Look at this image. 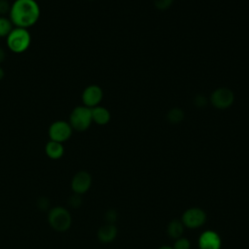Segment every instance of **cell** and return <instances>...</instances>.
I'll use <instances>...</instances> for the list:
<instances>
[{
    "label": "cell",
    "mask_w": 249,
    "mask_h": 249,
    "mask_svg": "<svg viewBox=\"0 0 249 249\" xmlns=\"http://www.w3.org/2000/svg\"><path fill=\"white\" fill-rule=\"evenodd\" d=\"M40 18V7L35 0H16L11 4L9 18L15 27L28 28Z\"/></svg>",
    "instance_id": "obj_1"
},
{
    "label": "cell",
    "mask_w": 249,
    "mask_h": 249,
    "mask_svg": "<svg viewBox=\"0 0 249 249\" xmlns=\"http://www.w3.org/2000/svg\"><path fill=\"white\" fill-rule=\"evenodd\" d=\"M8 49L15 53H24L31 44V35L26 28L14 27L6 37Z\"/></svg>",
    "instance_id": "obj_2"
},
{
    "label": "cell",
    "mask_w": 249,
    "mask_h": 249,
    "mask_svg": "<svg viewBox=\"0 0 249 249\" xmlns=\"http://www.w3.org/2000/svg\"><path fill=\"white\" fill-rule=\"evenodd\" d=\"M68 123L70 124L73 130H76V131L87 130L92 123L91 109L85 105L75 107L70 113Z\"/></svg>",
    "instance_id": "obj_3"
},
{
    "label": "cell",
    "mask_w": 249,
    "mask_h": 249,
    "mask_svg": "<svg viewBox=\"0 0 249 249\" xmlns=\"http://www.w3.org/2000/svg\"><path fill=\"white\" fill-rule=\"evenodd\" d=\"M48 221L50 226L57 231H67L72 224V218L70 212L61 206H56L50 210L48 215Z\"/></svg>",
    "instance_id": "obj_4"
},
{
    "label": "cell",
    "mask_w": 249,
    "mask_h": 249,
    "mask_svg": "<svg viewBox=\"0 0 249 249\" xmlns=\"http://www.w3.org/2000/svg\"><path fill=\"white\" fill-rule=\"evenodd\" d=\"M234 101V94L229 88H218L210 95V103L217 109H228Z\"/></svg>",
    "instance_id": "obj_5"
},
{
    "label": "cell",
    "mask_w": 249,
    "mask_h": 249,
    "mask_svg": "<svg viewBox=\"0 0 249 249\" xmlns=\"http://www.w3.org/2000/svg\"><path fill=\"white\" fill-rule=\"evenodd\" d=\"M72 127L66 121H55L49 127L50 140L63 143L72 135Z\"/></svg>",
    "instance_id": "obj_6"
},
{
    "label": "cell",
    "mask_w": 249,
    "mask_h": 249,
    "mask_svg": "<svg viewBox=\"0 0 249 249\" xmlns=\"http://www.w3.org/2000/svg\"><path fill=\"white\" fill-rule=\"evenodd\" d=\"M181 221L184 227L189 229H197L205 223L206 214L202 209L198 207H192L183 213Z\"/></svg>",
    "instance_id": "obj_7"
},
{
    "label": "cell",
    "mask_w": 249,
    "mask_h": 249,
    "mask_svg": "<svg viewBox=\"0 0 249 249\" xmlns=\"http://www.w3.org/2000/svg\"><path fill=\"white\" fill-rule=\"evenodd\" d=\"M103 98V90L97 85L88 86L82 93L83 104L89 108L98 106Z\"/></svg>",
    "instance_id": "obj_8"
},
{
    "label": "cell",
    "mask_w": 249,
    "mask_h": 249,
    "mask_svg": "<svg viewBox=\"0 0 249 249\" xmlns=\"http://www.w3.org/2000/svg\"><path fill=\"white\" fill-rule=\"evenodd\" d=\"M91 185V176L89 172L82 170L77 172L71 181V189L74 194L83 195L89 191Z\"/></svg>",
    "instance_id": "obj_9"
},
{
    "label": "cell",
    "mask_w": 249,
    "mask_h": 249,
    "mask_svg": "<svg viewBox=\"0 0 249 249\" xmlns=\"http://www.w3.org/2000/svg\"><path fill=\"white\" fill-rule=\"evenodd\" d=\"M222 239L220 235L211 230L203 231L198 237L199 249H221Z\"/></svg>",
    "instance_id": "obj_10"
},
{
    "label": "cell",
    "mask_w": 249,
    "mask_h": 249,
    "mask_svg": "<svg viewBox=\"0 0 249 249\" xmlns=\"http://www.w3.org/2000/svg\"><path fill=\"white\" fill-rule=\"evenodd\" d=\"M91 109V119L92 123H95L99 125L107 124L111 120V114L109 110L102 106H95Z\"/></svg>",
    "instance_id": "obj_11"
},
{
    "label": "cell",
    "mask_w": 249,
    "mask_h": 249,
    "mask_svg": "<svg viewBox=\"0 0 249 249\" xmlns=\"http://www.w3.org/2000/svg\"><path fill=\"white\" fill-rule=\"evenodd\" d=\"M117 233V228L113 224H107L99 228L97 231V238L102 243H110L116 238Z\"/></svg>",
    "instance_id": "obj_12"
},
{
    "label": "cell",
    "mask_w": 249,
    "mask_h": 249,
    "mask_svg": "<svg viewBox=\"0 0 249 249\" xmlns=\"http://www.w3.org/2000/svg\"><path fill=\"white\" fill-rule=\"evenodd\" d=\"M46 155L52 160H58L64 154V147L62 143L50 140L45 146Z\"/></svg>",
    "instance_id": "obj_13"
},
{
    "label": "cell",
    "mask_w": 249,
    "mask_h": 249,
    "mask_svg": "<svg viewBox=\"0 0 249 249\" xmlns=\"http://www.w3.org/2000/svg\"><path fill=\"white\" fill-rule=\"evenodd\" d=\"M184 231V225L180 220H172L167 226V234L174 239H177L182 236Z\"/></svg>",
    "instance_id": "obj_14"
},
{
    "label": "cell",
    "mask_w": 249,
    "mask_h": 249,
    "mask_svg": "<svg viewBox=\"0 0 249 249\" xmlns=\"http://www.w3.org/2000/svg\"><path fill=\"white\" fill-rule=\"evenodd\" d=\"M184 111L178 107H174L170 109L166 115L167 120L171 124H179L184 119Z\"/></svg>",
    "instance_id": "obj_15"
},
{
    "label": "cell",
    "mask_w": 249,
    "mask_h": 249,
    "mask_svg": "<svg viewBox=\"0 0 249 249\" xmlns=\"http://www.w3.org/2000/svg\"><path fill=\"white\" fill-rule=\"evenodd\" d=\"M13 28L14 24L9 18L0 17V38L7 37Z\"/></svg>",
    "instance_id": "obj_16"
},
{
    "label": "cell",
    "mask_w": 249,
    "mask_h": 249,
    "mask_svg": "<svg viewBox=\"0 0 249 249\" xmlns=\"http://www.w3.org/2000/svg\"><path fill=\"white\" fill-rule=\"evenodd\" d=\"M190 247H191V243H190L189 239L181 236L176 239L173 249H190Z\"/></svg>",
    "instance_id": "obj_17"
},
{
    "label": "cell",
    "mask_w": 249,
    "mask_h": 249,
    "mask_svg": "<svg viewBox=\"0 0 249 249\" xmlns=\"http://www.w3.org/2000/svg\"><path fill=\"white\" fill-rule=\"evenodd\" d=\"M174 0H153L154 6L160 11L167 10L173 3Z\"/></svg>",
    "instance_id": "obj_18"
},
{
    "label": "cell",
    "mask_w": 249,
    "mask_h": 249,
    "mask_svg": "<svg viewBox=\"0 0 249 249\" xmlns=\"http://www.w3.org/2000/svg\"><path fill=\"white\" fill-rule=\"evenodd\" d=\"M11 4L8 0H0V17H5L6 14L10 13Z\"/></svg>",
    "instance_id": "obj_19"
},
{
    "label": "cell",
    "mask_w": 249,
    "mask_h": 249,
    "mask_svg": "<svg viewBox=\"0 0 249 249\" xmlns=\"http://www.w3.org/2000/svg\"><path fill=\"white\" fill-rule=\"evenodd\" d=\"M117 217L118 214L114 209H110L105 213V219L108 222V224H113L117 220Z\"/></svg>",
    "instance_id": "obj_20"
},
{
    "label": "cell",
    "mask_w": 249,
    "mask_h": 249,
    "mask_svg": "<svg viewBox=\"0 0 249 249\" xmlns=\"http://www.w3.org/2000/svg\"><path fill=\"white\" fill-rule=\"evenodd\" d=\"M206 103H207V100H206L205 96L202 95V94L196 95V96L195 97V99H194V104H195L196 107H198V108L204 107V106L206 105Z\"/></svg>",
    "instance_id": "obj_21"
},
{
    "label": "cell",
    "mask_w": 249,
    "mask_h": 249,
    "mask_svg": "<svg viewBox=\"0 0 249 249\" xmlns=\"http://www.w3.org/2000/svg\"><path fill=\"white\" fill-rule=\"evenodd\" d=\"M81 195H77V194H74L70 199H69V204L72 206V207H79L82 203V199H81Z\"/></svg>",
    "instance_id": "obj_22"
},
{
    "label": "cell",
    "mask_w": 249,
    "mask_h": 249,
    "mask_svg": "<svg viewBox=\"0 0 249 249\" xmlns=\"http://www.w3.org/2000/svg\"><path fill=\"white\" fill-rule=\"evenodd\" d=\"M5 56H6V53L4 52V50L2 48H0V64L4 61L5 59Z\"/></svg>",
    "instance_id": "obj_23"
},
{
    "label": "cell",
    "mask_w": 249,
    "mask_h": 249,
    "mask_svg": "<svg viewBox=\"0 0 249 249\" xmlns=\"http://www.w3.org/2000/svg\"><path fill=\"white\" fill-rule=\"evenodd\" d=\"M4 75H5V72H4V70H3V68L0 66V80H2L3 79V77H4Z\"/></svg>",
    "instance_id": "obj_24"
},
{
    "label": "cell",
    "mask_w": 249,
    "mask_h": 249,
    "mask_svg": "<svg viewBox=\"0 0 249 249\" xmlns=\"http://www.w3.org/2000/svg\"><path fill=\"white\" fill-rule=\"evenodd\" d=\"M159 249H173V247H170V246H167V245H163V246L160 247Z\"/></svg>",
    "instance_id": "obj_25"
},
{
    "label": "cell",
    "mask_w": 249,
    "mask_h": 249,
    "mask_svg": "<svg viewBox=\"0 0 249 249\" xmlns=\"http://www.w3.org/2000/svg\"><path fill=\"white\" fill-rule=\"evenodd\" d=\"M89 1H92V0H89Z\"/></svg>",
    "instance_id": "obj_26"
}]
</instances>
